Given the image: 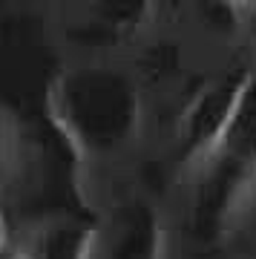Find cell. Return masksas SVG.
Returning a JSON list of instances; mask_svg holds the SVG:
<instances>
[{
  "label": "cell",
  "mask_w": 256,
  "mask_h": 259,
  "mask_svg": "<svg viewBox=\"0 0 256 259\" xmlns=\"http://www.w3.org/2000/svg\"><path fill=\"white\" fill-rule=\"evenodd\" d=\"M46 124L81 167L127 156L150 127V98L127 61H75L58 69L44 95Z\"/></svg>",
  "instance_id": "obj_1"
},
{
  "label": "cell",
  "mask_w": 256,
  "mask_h": 259,
  "mask_svg": "<svg viewBox=\"0 0 256 259\" xmlns=\"http://www.w3.org/2000/svg\"><path fill=\"white\" fill-rule=\"evenodd\" d=\"M253 81L256 47H245L204 72H190L170 98L150 110V127L158 121L161 176L176 190H182L225 141Z\"/></svg>",
  "instance_id": "obj_2"
},
{
  "label": "cell",
  "mask_w": 256,
  "mask_h": 259,
  "mask_svg": "<svg viewBox=\"0 0 256 259\" xmlns=\"http://www.w3.org/2000/svg\"><path fill=\"white\" fill-rule=\"evenodd\" d=\"M179 193L182 236L207 259H225V250L250 236L256 228V81L225 141Z\"/></svg>",
  "instance_id": "obj_3"
},
{
  "label": "cell",
  "mask_w": 256,
  "mask_h": 259,
  "mask_svg": "<svg viewBox=\"0 0 256 259\" xmlns=\"http://www.w3.org/2000/svg\"><path fill=\"white\" fill-rule=\"evenodd\" d=\"M167 213L147 187L110 199L90 222V259H167Z\"/></svg>",
  "instance_id": "obj_4"
},
{
  "label": "cell",
  "mask_w": 256,
  "mask_h": 259,
  "mask_svg": "<svg viewBox=\"0 0 256 259\" xmlns=\"http://www.w3.org/2000/svg\"><path fill=\"white\" fill-rule=\"evenodd\" d=\"M15 242H18V236H15V228H12V219L3 207V202H0V256H6L15 248Z\"/></svg>",
  "instance_id": "obj_5"
},
{
  "label": "cell",
  "mask_w": 256,
  "mask_h": 259,
  "mask_svg": "<svg viewBox=\"0 0 256 259\" xmlns=\"http://www.w3.org/2000/svg\"><path fill=\"white\" fill-rule=\"evenodd\" d=\"M0 259H40V253L35 250L32 239H18L15 242V248H12L6 256H0Z\"/></svg>",
  "instance_id": "obj_6"
},
{
  "label": "cell",
  "mask_w": 256,
  "mask_h": 259,
  "mask_svg": "<svg viewBox=\"0 0 256 259\" xmlns=\"http://www.w3.org/2000/svg\"><path fill=\"white\" fill-rule=\"evenodd\" d=\"M225 259H230V256H225Z\"/></svg>",
  "instance_id": "obj_7"
}]
</instances>
